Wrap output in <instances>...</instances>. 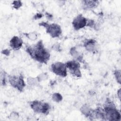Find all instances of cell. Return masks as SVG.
<instances>
[{
    "label": "cell",
    "instance_id": "obj_7",
    "mask_svg": "<svg viewBox=\"0 0 121 121\" xmlns=\"http://www.w3.org/2000/svg\"><path fill=\"white\" fill-rule=\"evenodd\" d=\"M87 20L81 15H78L73 20L72 25L76 30L80 29L86 25Z\"/></svg>",
    "mask_w": 121,
    "mask_h": 121
},
{
    "label": "cell",
    "instance_id": "obj_1",
    "mask_svg": "<svg viewBox=\"0 0 121 121\" xmlns=\"http://www.w3.org/2000/svg\"><path fill=\"white\" fill-rule=\"evenodd\" d=\"M26 51L32 58L40 62L46 63L50 59V53L41 41L33 47H27Z\"/></svg>",
    "mask_w": 121,
    "mask_h": 121
},
{
    "label": "cell",
    "instance_id": "obj_5",
    "mask_svg": "<svg viewBox=\"0 0 121 121\" xmlns=\"http://www.w3.org/2000/svg\"><path fill=\"white\" fill-rule=\"evenodd\" d=\"M10 84L14 87L17 88L18 90L22 91L24 87L25 84L22 76L17 77L16 76H10L9 78Z\"/></svg>",
    "mask_w": 121,
    "mask_h": 121
},
{
    "label": "cell",
    "instance_id": "obj_14",
    "mask_svg": "<svg viewBox=\"0 0 121 121\" xmlns=\"http://www.w3.org/2000/svg\"><path fill=\"white\" fill-rule=\"evenodd\" d=\"M27 36L28 38L32 40H35L37 38V35L34 33H31L27 34Z\"/></svg>",
    "mask_w": 121,
    "mask_h": 121
},
{
    "label": "cell",
    "instance_id": "obj_6",
    "mask_svg": "<svg viewBox=\"0 0 121 121\" xmlns=\"http://www.w3.org/2000/svg\"><path fill=\"white\" fill-rule=\"evenodd\" d=\"M67 68H68L70 72L74 76L79 77L81 76L80 71L79 70L80 65L76 60L69 61L65 64Z\"/></svg>",
    "mask_w": 121,
    "mask_h": 121
},
{
    "label": "cell",
    "instance_id": "obj_15",
    "mask_svg": "<svg viewBox=\"0 0 121 121\" xmlns=\"http://www.w3.org/2000/svg\"><path fill=\"white\" fill-rule=\"evenodd\" d=\"M120 92H121V89H120L119 90H118V96H119V98L120 99V94H121V93H120Z\"/></svg>",
    "mask_w": 121,
    "mask_h": 121
},
{
    "label": "cell",
    "instance_id": "obj_8",
    "mask_svg": "<svg viewBox=\"0 0 121 121\" xmlns=\"http://www.w3.org/2000/svg\"><path fill=\"white\" fill-rule=\"evenodd\" d=\"M22 43V40L17 36H14L10 41V46L15 50L19 49L21 47Z\"/></svg>",
    "mask_w": 121,
    "mask_h": 121
},
{
    "label": "cell",
    "instance_id": "obj_13",
    "mask_svg": "<svg viewBox=\"0 0 121 121\" xmlns=\"http://www.w3.org/2000/svg\"><path fill=\"white\" fill-rule=\"evenodd\" d=\"M12 4L13 5L14 8L16 9L19 8L22 5V3L20 1H14Z\"/></svg>",
    "mask_w": 121,
    "mask_h": 121
},
{
    "label": "cell",
    "instance_id": "obj_2",
    "mask_svg": "<svg viewBox=\"0 0 121 121\" xmlns=\"http://www.w3.org/2000/svg\"><path fill=\"white\" fill-rule=\"evenodd\" d=\"M43 26L46 29V32L52 37H58L61 33V29L60 26L56 24H48L45 22H42L39 24Z\"/></svg>",
    "mask_w": 121,
    "mask_h": 121
},
{
    "label": "cell",
    "instance_id": "obj_11",
    "mask_svg": "<svg viewBox=\"0 0 121 121\" xmlns=\"http://www.w3.org/2000/svg\"><path fill=\"white\" fill-rule=\"evenodd\" d=\"M115 77L117 80V82L121 84V71L119 70H116L114 71Z\"/></svg>",
    "mask_w": 121,
    "mask_h": 121
},
{
    "label": "cell",
    "instance_id": "obj_9",
    "mask_svg": "<svg viewBox=\"0 0 121 121\" xmlns=\"http://www.w3.org/2000/svg\"><path fill=\"white\" fill-rule=\"evenodd\" d=\"M82 2L83 4V8L86 9L94 8L99 4V1L97 0H84Z\"/></svg>",
    "mask_w": 121,
    "mask_h": 121
},
{
    "label": "cell",
    "instance_id": "obj_10",
    "mask_svg": "<svg viewBox=\"0 0 121 121\" xmlns=\"http://www.w3.org/2000/svg\"><path fill=\"white\" fill-rule=\"evenodd\" d=\"M95 41L92 39L87 40L85 42L84 45L87 50L90 52H94L95 50Z\"/></svg>",
    "mask_w": 121,
    "mask_h": 121
},
{
    "label": "cell",
    "instance_id": "obj_4",
    "mask_svg": "<svg viewBox=\"0 0 121 121\" xmlns=\"http://www.w3.org/2000/svg\"><path fill=\"white\" fill-rule=\"evenodd\" d=\"M52 69L53 72L57 75L62 77L67 76V67L64 63L60 62L53 63L52 65Z\"/></svg>",
    "mask_w": 121,
    "mask_h": 121
},
{
    "label": "cell",
    "instance_id": "obj_3",
    "mask_svg": "<svg viewBox=\"0 0 121 121\" xmlns=\"http://www.w3.org/2000/svg\"><path fill=\"white\" fill-rule=\"evenodd\" d=\"M31 107L35 112H37L46 113L48 112L49 110V105L47 103H43L38 101L32 102Z\"/></svg>",
    "mask_w": 121,
    "mask_h": 121
},
{
    "label": "cell",
    "instance_id": "obj_12",
    "mask_svg": "<svg viewBox=\"0 0 121 121\" xmlns=\"http://www.w3.org/2000/svg\"><path fill=\"white\" fill-rule=\"evenodd\" d=\"M52 99L56 102H59L62 99V96L60 94L58 93H56L53 95Z\"/></svg>",
    "mask_w": 121,
    "mask_h": 121
}]
</instances>
